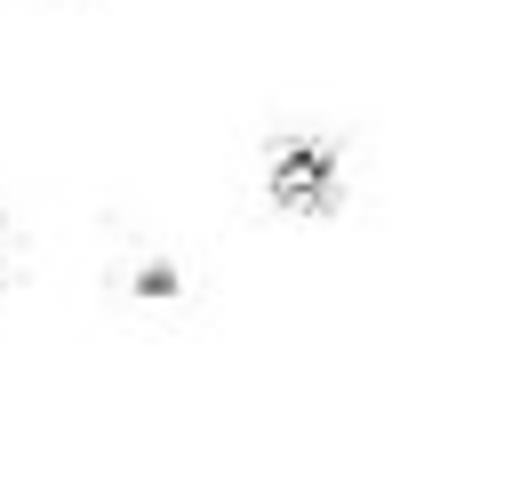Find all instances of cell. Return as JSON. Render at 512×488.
Returning a JSON list of instances; mask_svg holds the SVG:
<instances>
[{
  "label": "cell",
  "instance_id": "6da1fadb",
  "mask_svg": "<svg viewBox=\"0 0 512 488\" xmlns=\"http://www.w3.org/2000/svg\"><path fill=\"white\" fill-rule=\"evenodd\" d=\"M256 192H264V208L288 216V224H328V216H344V200H352L344 136H336V128H312V120L272 128L264 152H256Z\"/></svg>",
  "mask_w": 512,
  "mask_h": 488
},
{
  "label": "cell",
  "instance_id": "7a4b0ae2",
  "mask_svg": "<svg viewBox=\"0 0 512 488\" xmlns=\"http://www.w3.org/2000/svg\"><path fill=\"white\" fill-rule=\"evenodd\" d=\"M24 264H32V240H24V232H16V216L0 208V296L24 280Z\"/></svg>",
  "mask_w": 512,
  "mask_h": 488
}]
</instances>
